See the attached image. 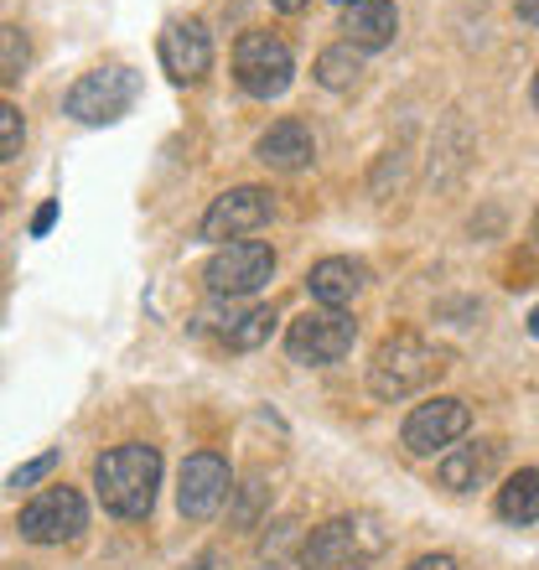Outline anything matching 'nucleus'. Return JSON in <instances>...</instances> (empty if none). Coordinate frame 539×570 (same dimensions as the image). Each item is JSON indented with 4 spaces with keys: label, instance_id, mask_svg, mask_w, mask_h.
<instances>
[{
    "label": "nucleus",
    "instance_id": "f257e3e1",
    "mask_svg": "<svg viewBox=\"0 0 539 570\" xmlns=\"http://www.w3.org/2000/svg\"><path fill=\"white\" fill-rule=\"evenodd\" d=\"M94 488L115 519H146L161 488V451L146 441H125L94 462Z\"/></svg>",
    "mask_w": 539,
    "mask_h": 570
},
{
    "label": "nucleus",
    "instance_id": "f03ea898",
    "mask_svg": "<svg viewBox=\"0 0 539 570\" xmlns=\"http://www.w3.org/2000/svg\"><path fill=\"white\" fill-rule=\"evenodd\" d=\"M447 368H451L447 347H435L431 337H420V332H390V337L374 347L369 390H374L384 405H400V400L420 394L425 384H435Z\"/></svg>",
    "mask_w": 539,
    "mask_h": 570
},
{
    "label": "nucleus",
    "instance_id": "7ed1b4c3",
    "mask_svg": "<svg viewBox=\"0 0 539 570\" xmlns=\"http://www.w3.org/2000/svg\"><path fill=\"white\" fill-rule=\"evenodd\" d=\"M384 544H390V534L369 513H359V519H327L322 529H312V540L301 544V570H359Z\"/></svg>",
    "mask_w": 539,
    "mask_h": 570
},
{
    "label": "nucleus",
    "instance_id": "20e7f679",
    "mask_svg": "<svg viewBox=\"0 0 539 570\" xmlns=\"http://www.w3.org/2000/svg\"><path fill=\"white\" fill-rule=\"evenodd\" d=\"M359 337V322L337 306H312L301 312L291 327H285V353L291 363H306V368H322V363H337Z\"/></svg>",
    "mask_w": 539,
    "mask_h": 570
},
{
    "label": "nucleus",
    "instance_id": "39448f33",
    "mask_svg": "<svg viewBox=\"0 0 539 570\" xmlns=\"http://www.w3.org/2000/svg\"><path fill=\"white\" fill-rule=\"evenodd\" d=\"M291 73H296V58L275 31H244L234 47V78L249 99H281L291 89Z\"/></svg>",
    "mask_w": 539,
    "mask_h": 570
},
{
    "label": "nucleus",
    "instance_id": "423d86ee",
    "mask_svg": "<svg viewBox=\"0 0 539 570\" xmlns=\"http://www.w3.org/2000/svg\"><path fill=\"white\" fill-rule=\"evenodd\" d=\"M135 94H140V78L130 68H94V73H84L68 89V105L62 109L84 125H115L135 105Z\"/></svg>",
    "mask_w": 539,
    "mask_h": 570
},
{
    "label": "nucleus",
    "instance_id": "0eeeda50",
    "mask_svg": "<svg viewBox=\"0 0 539 570\" xmlns=\"http://www.w3.org/2000/svg\"><path fill=\"white\" fill-rule=\"evenodd\" d=\"M270 275H275V249L259 239H234L208 259L203 281H208L213 296H249V291H259V285L270 281Z\"/></svg>",
    "mask_w": 539,
    "mask_h": 570
},
{
    "label": "nucleus",
    "instance_id": "6e6552de",
    "mask_svg": "<svg viewBox=\"0 0 539 570\" xmlns=\"http://www.w3.org/2000/svg\"><path fill=\"white\" fill-rule=\"evenodd\" d=\"M84 524H89V509H84V498L74 493V488H47V493H37L21 509V540L31 544H68L84 534Z\"/></svg>",
    "mask_w": 539,
    "mask_h": 570
},
{
    "label": "nucleus",
    "instance_id": "1a4fd4ad",
    "mask_svg": "<svg viewBox=\"0 0 539 570\" xmlns=\"http://www.w3.org/2000/svg\"><path fill=\"white\" fill-rule=\"evenodd\" d=\"M467 425H472V410L462 405V400H451V394H441V400H425V405H415L410 415H404V451H415V456H435V451H447L451 441H462Z\"/></svg>",
    "mask_w": 539,
    "mask_h": 570
},
{
    "label": "nucleus",
    "instance_id": "9d476101",
    "mask_svg": "<svg viewBox=\"0 0 539 570\" xmlns=\"http://www.w3.org/2000/svg\"><path fill=\"white\" fill-rule=\"evenodd\" d=\"M228 493H234V472H228V462L218 456V451H197V456H187V462H182L177 503H182V513H187L193 524L213 519V513L224 509Z\"/></svg>",
    "mask_w": 539,
    "mask_h": 570
},
{
    "label": "nucleus",
    "instance_id": "9b49d317",
    "mask_svg": "<svg viewBox=\"0 0 539 570\" xmlns=\"http://www.w3.org/2000/svg\"><path fill=\"white\" fill-rule=\"evenodd\" d=\"M270 224V193L265 187H234V193L213 197V208L203 213V239L213 244H228V239H244L255 228Z\"/></svg>",
    "mask_w": 539,
    "mask_h": 570
},
{
    "label": "nucleus",
    "instance_id": "f8f14e48",
    "mask_svg": "<svg viewBox=\"0 0 539 570\" xmlns=\"http://www.w3.org/2000/svg\"><path fill=\"white\" fill-rule=\"evenodd\" d=\"M161 68L177 83H197L213 68V37L203 21H171L161 31Z\"/></svg>",
    "mask_w": 539,
    "mask_h": 570
},
{
    "label": "nucleus",
    "instance_id": "ddd939ff",
    "mask_svg": "<svg viewBox=\"0 0 539 570\" xmlns=\"http://www.w3.org/2000/svg\"><path fill=\"white\" fill-rule=\"evenodd\" d=\"M498 456H503V446L498 441H472V446H457L441 456V488H451V493H472V488H482V482L498 472Z\"/></svg>",
    "mask_w": 539,
    "mask_h": 570
},
{
    "label": "nucleus",
    "instance_id": "4468645a",
    "mask_svg": "<svg viewBox=\"0 0 539 570\" xmlns=\"http://www.w3.org/2000/svg\"><path fill=\"white\" fill-rule=\"evenodd\" d=\"M343 31H347V42L359 47V52H379V47L394 42V31H400V11H394V0H359V6L343 16Z\"/></svg>",
    "mask_w": 539,
    "mask_h": 570
},
{
    "label": "nucleus",
    "instance_id": "2eb2a0df",
    "mask_svg": "<svg viewBox=\"0 0 539 570\" xmlns=\"http://www.w3.org/2000/svg\"><path fill=\"white\" fill-rule=\"evenodd\" d=\"M306 285H312V296L322 301V306H353L359 301V291L369 285V271H363L359 259H322V265H312V275H306Z\"/></svg>",
    "mask_w": 539,
    "mask_h": 570
},
{
    "label": "nucleus",
    "instance_id": "dca6fc26",
    "mask_svg": "<svg viewBox=\"0 0 539 570\" xmlns=\"http://www.w3.org/2000/svg\"><path fill=\"white\" fill-rule=\"evenodd\" d=\"M255 156L265 166H275V171H301V166L312 161V130L301 120H275L265 136H259Z\"/></svg>",
    "mask_w": 539,
    "mask_h": 570
},
{
    "label": "nucleus",
    "instance_id": "f3484780",
    "mask_svg": "<svg viewBox=\"0 0 539 570\" xmlns=\"http://www.w3.org/2000/svg\"><path fill=\"white\" fill-rule=\"evenodd\" d=\"M498 513H503L509 524H535L539 519V466L513 472V478L498 488Z\"/></svg>",
    "mask_w": 539,
    "mask_h": 570
},
{
    "label": "nucleus",
    "instance_id": "a211bd4d",
    "mask_svg": "<svg viewBox=\"0 0 539 570\" xmlns=\"http://www.w3.org/2000/svg\"><path fill=\"white\" fill-rule=\"evenodd\" d=\"M316 83L322 89H332V94H343V89H353L359 83V73H363V52L353 42H343V47H327L322 58H316Z\"/></svg>",
    "mask_w": 539,
    "mask_h": 570
},
{
    "label": "nucleus",
    "instance_id": "6ab92c4d",
    "mask_svg": "<svg viewBox=\"0 0 539 570\" xmlns=\"http://www.w3.org/2000/svg\"><path fill=\"white\" fill-rule=\"evenodd\" d=\"M270 332H275V312H270V306H255V312H244V316H228L224 343L239 347V353H249V347L270 343Z\"/></svg>",
    "mask_w": 539,
    "mask_h": 570
},
{
    "label": "nucleus",
    "instance_id": "aec40b11",
    "mask_svg": "<svg viewBox=\"0 0 539 570\" xmlns=\"http://www.w3.org/2000/svg\"><path fill=\"white\" fill-rule=\"evenodd\" d=\"M31 62V42L21 27H0V83H16Z\"/></svg>",
    "mask_w": 539,
    "mask_h": 570
},
{
    "label": "nucleus",
    "instance_id": "412c9836",
    "mask_svg": "<svg viewBox=\"0 0 539 570\" xmlns=\"http://www.w3.org/2000/svg\"><path fill=\"white\" fill-rule=\"evenodd\" d=\"M21 146H27V120H21V109L16 105L0 99V161H16Z\"/></svg>",
    "mask_w": 539,
    "mask_h": 570
},
{
    "label": "nucleus",
    "instance_id": "4be33fe9",
    "mask_svg": "<svg viewBox=\"0 0 539 570\" xmlns=\"http://www.w3.org/2000/svg\"><path fill=\"white\" fill-rule=\"evenodd\" d=\"M239 493V503H234V524L239 529H255L259 524V513H265V503H270V488L265 482H244V488H234Z\"/></svg>",
    "mask_w": 539,
    "mask_h": 570
},
{
    "label": "nucleus",
    "instance_id": "5701e85b",
    "mask_svg": "<svg viewBox=\"0 0 539 570\" xmlns=\"http://www.w3.org/2000/svg\"><path fill=\"white\" fill-rule=\"evenodd\" d=\"M52 466H58V451H42L37 462L16 466V472H11V488H16V493H21V488H31V482H42L47 472H52Z\"/></svg>",
    "mask_w": 539,
    "mask_h": 570
},
{
    "label": "nucleus",
    "instance_id": "b1692460",
    "mask_svg": "<svg viewBox=\"0 0 539 570\" xmlns=\"http://www.w3.org/2000/svg\"><path fill=\"white\" fill-rule=\"evenodd\" d=\"M182 570H228V560L218 556V550H203V556H197L193 566H182Z\"/></svg>",
    "mask_w": 539,
    "mask_h": 570
},
{
    "label": "nucleus",
    "instance_id": "393cba45",
    "mask_svg": "<svg viewBox=\"0 0 539 570\" xmlns=\"http://www.w3.org/2000/svg\"><path fill=\"white\" fill-rule=\"evenodd\" d=\"M52 218H58V203L37 208V218H31V234H47V228H52Z\"/></svg>",
    "mask_w": 539,
    "mask_h": 570
},
{
    "label": "nucleus",
    "instance_id": "a878e982",
    "mask_svg": "<svg viewBox=\"0 0 539 570\" xmlns=\"http://www.w3.org/2000/svg\"><path fill=\"white\" fill-rule=\"evenodd\" d=\"M410 570H457V560L451 556H425V560H415Z\"/></svg>",
    "mask_w": 539,
    "mask_h": 570
},
{
    "label": "nucleus",
    "instance_id": "bb28decb",
    "mask_svg": "<svg viewBox=\"0 0 539 570\" xmlns=\"http://www.w3.org/2000/svg\"><path fill=\"white\" fill-rule=\"evenodd\" d=\"M513 11H519V21L539 27V0H513Z\"/></svg>",
    "mask_w": 539,
    "mask_h": 570
},
{
    "label": "nucleus",
    "instance_id": "cd10ccee",
    "mask_svg": "<svg viewBox=\"0 0 539 570\" xmlns=\"http://www.w3.org/2000/svg\"><path fill=\"white\" fill-rule=\"evenodd\" d=\"M270 6H275V11H285V16H296V11H306L312 0H270Z\"/></svg>",
    "mask_w": 539,
    "mask_h": 570
},
{
    "label": "nucleus",
    "instance_id": "c85d7f7f",
    "mask_svg": "<svg viewBox=\"0 0 539 570\" xmlns=\"http://www.w3.org/2000/svg\"><path fill=\"white\" fill-rule=\"evenodd\" d=\"M529 337H539V306L529 312Z\"/></svg>",
    "mask_w": 539,
    "mask_h": 570
},
{
    "label": "nucleus",
    "instance_id": "c756f323",
    "mask_svg": "<svg viewBox=\"0 0 539 570\" xmlns=\"http://www.w3.org/2000/svg\"><path fill=\"white\" fill-rule=\"evenodd\" d=\"M337 6H343V11H353V6H359V0H337Z\"/></svg>",
    "mask_w": 539,
    "mask_h": 570
},
{
    "label": "nucleus",
    "instance_id": "7c9ffc66",
    "mask_svg": "<svg viewBox=\"0 0 539 570\" xmlns=\"http://www.w3.org/2000/svg\"><path fill=\"white\" fill-rule=\"evenodd\" d=\"M535 109H539V73H535Z\"/></svg>",
    "mask_w": 539,
    "mask_h": 570
}]
</instances>
